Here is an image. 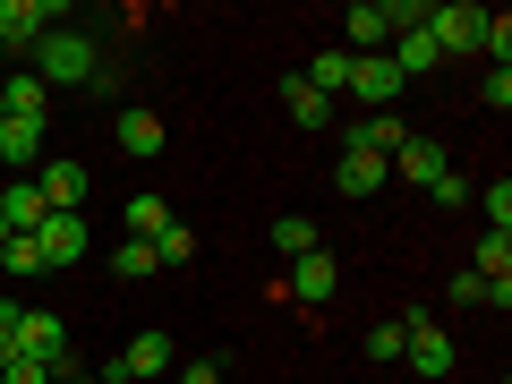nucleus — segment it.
<instances>
[{"label":"nucleus","mask_w":512,"mask_h":384,"mask_svg":"<svg viewBox=\"0 0 512 384\" xmlns=\"http://www.w3.org/2000/svg\"><path fill=\"white\" fill-rule=\"evenodd\" d=\"M94 69H103V60H94V35H77V26L35 35V77H43V86H86Z\"/></svg>","instance_id":"nucleus-1"},{"label":"nucleus","mask_w":512,"mask_h":384,"mask_svg":"<svg viewBox=\"0 0 512 384\" xmlns=\"http://www.w3.org/2000/svg\"><path fill=\"white\" fill-rule=\"evenodd\" d=\"M487 18L495 9H478V0H444V9H427V35H436V52H487Z\"/></svg>","instance_id":"nucleus-2"},{"label":"nucleus","mask_w":512,"mask_h":384,"mask_svg":"<svg viewBox=\"0 0 512 384\" xmlns=\"http://www.w3.org/2000/svg\"><path fill=\"white\" fill-rule=\"evenodd\" d=\"M171 367H180L171 333H137V342H128L111 367H94V384H146V376H171Z\"/></svg>","instance_id":"nucleus-3"},{"label":"nucleus","mask_w":512,"mask_h":384,"mask_svg":"<svg viewBox=\"0 0 512 384\" xmlns=\"http://www.w3.org/2000/svg\"><path fill=\"white\" fill-rule=\"evenodd\" d=\"M402 367H419V376H453V333H444L427 308L402 316Z\"/></svg>","instance_id":"nucleus-4"},{"label":"nucleus","mask_w":512,"mask_h":384,"mask_svg":"<svg viewBox=\"0 0 512 384\" xmlns=\"http://www.w3.org/2000/svg\"><path fill=\"white\" fill-rule=\"evenodd\" d=\"M384 171H393V180H410V188H436L444 171H453V154H444L436 137H419V128H410V137H402V154H393Z\"/></svg>","instance_id":"nucleus-5"},{"label":"nucleus","mask_w":512,"mask_h":384,"mask_svg":"<svg viewBox=\"0 0 512 384\" xmlns=\"http://www.w3.org/2000/svg\"><path fill=\"white\" fill-rule=\"evenodd\" d=\"M350 43H342V52L350 60H367V52H393V9H384V0H350Z\"/></svg>","instance_id":"nucleus-6"},{"label":"nucleus","mask_w":512,"mask_h":384,"mask_svg":"<svg viewBox=\"0 0 512 384\" xmlns=\"http://www.w3.org/2000/svg\"><path fill=\"white\" fill-rule=\"evenodd\" d=\"M69 325H60V316L52 308H26V325H18V359H43V367H52V359H69Z\"/></svg>","instance_id":"nucleus-7"},{"label":"nucleus","mask_w":512,"mask_h":384,"mask_svg":"<svg viewBox=\"0 0 512 384\" xmlns=\"http://www.w3.org/2000/svg\"><path fill=\"white\" fill-rule=\"evenodd\" d=\"M111 137H120V154H137V163H154V154H163V111H146V103H128L120 120H111Z\"/></svg>","instance_id":"nucleus-8"},{"label":"nucleus","mask_w":512,"mask_h":384,"mask_svg":"<svg viewBox=\"0 0 512 384\" xmlns=\"http://www.w3.org/2000/svg\"><path fill=\"white\" fill-rule=\"evenodd\" d=\"M0 222H9V231H43V222H52V205H43L35 171H18V180H0Z\"/></svg>","instance_id":"nucleus-9"},{"label":"nucleus","mask_w":512,"mask_h":384,"mask_svg":"<svg viewBox=\"0 0 512 384\" xmlns=\"http://www.w3.org/2000/svg\"><path fill=\"white\" fill-rule=\"evenodd\" d=\"M350 94H359L367 111H393V103H402V77H393V60H384V52L350 60Z\"/></svg>","instance_id":"nucleus-10"},{"label":"nucleus","mask_w":512,"mask_h":384,"mask_svg":"<svg viewBox=\"0 0 512 384\" xmlns=\"http://www.w3.org/2000/svg\"><path fill=\"white\" fill-rule=\"evenodd\" d=\"M35 188H43V205H52V214H86V163H43Z\"/></svg>","instance_id":"nucleus-11"},{"label":"nucleus","mask_w":512,"mask_h":384,"mask_svg":"<svg viewBox=\"0 0 512 384\" xmlns=\"http://www.w3.org/2000/svg\"><path fill=\"white\" fill-rule=\"evenodd\" d=\"M35 248H43L52 274H60V265H77V256H86V214H52V222L35 231Z\"/></svg>","instance_id":"nucleus-12"},{"label":"nucleus","mask_w":512,"mask_h":384,"mask_svg":"<svg viewBox=\"0 0 512 384\" xmlns=\"http://www.w3.org/2000/svg\"><path fill=\"white\" fill-rule=\"evenodd\" d=\"M384 180H393V171H384V163H376L367 146H342V163H333V188H342L350 205H359V197H376Z\"/></svg>","instance_id":"nucleus-13"},{"label":"nucleus","mask_w":512,"mask_h":384,"mask_svg":"<svg viewBox=\"0 0 512 384\" xmlns=\"http://www.w3.org/2000/svg\"><path fill=\"white\" fill-rule=\"evenodd\" d=\"M333 282H342V265H333L325 248H316V256H291V282H282V299H333Z\"/></svg>","instance_id":"nucleus-14"},{"label":"nucleus","mask_w":512,"mask_h":384,"mask_svg":"<svg viewBox=\"0 0 512 384\" xmlns=\"http://www.w3.org/2000/svg\"><path fill=\"white\" fill-rule=\"evenodd\" d=\"M0 163H9V180H18L26 163H43V120H18V111H9V120H0Z\"/></svg>","instance_id":"nucleus-15"},{"label":"nucleus","mask_w":512,"mask_h":384,"mask_svg":"<svg viewBox=\"0 0 512 384\" xmlns=\"http://www.w3.org/2000/svg\"><path fill=\"white\" fill-rule=\"evenodd\" d=\"M402 137H410V128L393 120V111H367V120H359V137H350V146H367V154H376V163H393V154H402Z\"/></svg>","instance_id":"nucleus-16"},{"label":"nucleus","mask_w":512,"mask_h":384,"mask_svg":"<svg viewBox=\"0 0 512 384\" xmlns=\"http://www.w3.org/2000/svg\"><path fill=\"white\" fill-rule=\"evenodd\" d=\"M0 103L18 111V120H43V103H52V86H43L35 69H18V77H0Z\"/></svg>","instance_id":"nucleus-17"},{"label":"nucleus","mask_w":512,"mask_h":384,"mask_svg":"<svg viewBox=\"0 0 512 384\" xmlns=\"http://www.w3.org/2000/svg\"><path fill=\"white\" fill-rule=\"evenodd\" d=\"M470 274L487 282V291H495V282H512V231H487V239H478V256H470Z\"/></svg>","instance_id":"nucleus-18"},{"label":"nucleus","mask_w":512,"mask_h":384,"mask_svg":"<svg viewBox=\"0 0 512 384\" xmlns=\"http://www.w3.org/2000/svg\"><path fill=\"white\" fill-rule=\"evenodd\" d=\"M0 274H9V282L52 274V265H43V248H35V231H9V248H0Z\"/></svg>","instance_id":"nucleus-19"},{"label":"nucleus","mask_w":512,"mask_h":384,"mask_svg":"<svg viewBox=\"0 0 512 384\" xmlns=\"http://www.w3.org/2000/svg\"><path fill=\"white\" fill-rule=\"evenodd\" d=\"M282 103H291V128H325V120H333V103L308 86V77H291V86H282Z\"/></svg>","instance_id":"nucleus-20"},{"label":"nucleus","mask_w":512,"mask_h":384,"mask_svg":"<svg viewBox=\"0 0 512 384\" xmlns=\"http://www.w3.org/2000/svg\"><path fill=\"white\" fill-rule=\"evenodd\" d=\"M154 231H171V205L154 197V188H137V197H128V239H154Z\"/></svg>","instance_id":"nucleus-21"},{"label":"nucleus","mask_w":512,"mask_h":384,"mask_svg":"<svg viewBox=\"0 0 512 384\" xmlns=\"http://www.w3.org/2000/svg\"><path fill=\"white\" fill-rule=\"evenodd\" d=\"M274 248H282V256H316V248H325V231H316L308 214H282V222H274Z\"/></svg>","instance_id":"nucleus-22"},{"label":"nucleus","mask_w":512,"mask_h":384,"mask_svg":"<svg viewBox=\"0 0 512 384\" xmlns=\"http://www.w3.org/2000/svg\"><path fill=\"white\" fill-rule=\"evenodd\" d=\"M308 86L325 94V103H333V94H350V52H316L308 60Z\"/></svg>","instance_id":"nucleus-23"},{"label":"nucleus","mask_w":512,"mask_h":384,"mask_svg":"<svg viewBox=\"0 0 512 384\" xmlns=\"http://www.w3.org/2000/svg\"><path fill=\"white\" fill-rule=\"evenodd\" d=\"M111 274H120V282H146L154 274V239H120V248H111Z\"/></svg>","instance_id":"nucleus-24"},{"label":"nucleus","mask_w":512,"mask_h":384,"mask_svg":"<svg viewBox=\"0 0 512 384\" xmlns=\"http://www.w3.org/2000/svg\"><path fill=\"white\" fill-rule=\"evenodd\" d=\"M154 265H197V231H188V222L154 231Z\"/></svg>","instance_id":"nucleus-25"},{"label":"nucleus","mask_w":512,"mask_h":384,"mask_svg":"<svg viewBox=\"0 0 512 384\" xmlns=\"http://www.w3.org/2000/svg\"><path fill=\"white\" fill-rule=\"evenodd\" d=\"M367 359H376V367H393V359H402V316L367 325Z\"/></svg>","instance_id":"nucleus-26"},{"label":"nucleus","mask_w":512,"mask_h":384,"mask_svg":"<svg viewBox=\"0 0 512 384\" xmlns=\"http://www.w3.org/2000/svg\"><path fill=\"white\" fill-rule=\"evenodd\" d=\"M0 384H52L43 359H18V350H0Z\"/></svg>","instance_id":"nucleus-27"},{"label":"nucleus","mask_w":512,"mask_h":384,"mask_svg":"<svg viewBox=\"0 0 512 384\" xmlns=\"http://www.w3.org/2000/svg\"><path fill=\"white\" fill-rule=\"evenodd\" d=\"M487 231H512V180H504V171L487 180Z\"/></svg>","instance_id":"nucleus-28"},{"label":"nucleus","mask_w":512,"mask_h":384,"mask_svg":"<svg viewBox=\"0 0 512 384\" xmlns=\"http://www.w3.org/2000/svg\"><path fill=\"white\" fill-rule=\"evenodd\" d=\"M222 367H231L222 350H214V359H180V384H222Z\"/></svg>","instance_id":"nucleus-29"},{"label":"nucleus","mask_w":512,"mask_h":384,"mask_svg":"<svg viewBox=\"0 0 512 384\" xmlns=\"http://www.w3.org/2000/svg\"><path fill=\"white\" fill-rule=\"evenodd\" d=\"M487 60H495V69L512 60V18H487Z\"/></svg>","instance_id":"nucleus-30"},{"label":"nucleus","mask_w":512,"mask_h":384,"mask_svg":"<svg viewBox=\"0 0 512 384\" xmlns=\"http://www.w3.org/2000/svg\"><path fill=\"white\" fill-rule=\"evenodd\" d=\"M478 94H487V111H512V69H487V86H478Z\"/></svg>","instance_id":"nucleus-31"},{"label":"nucleus","mask_w":512,"mask_h":384,"mask_svg":"<svg viewBox=\"0 0 512 384\" xmlns=\"http://www.w3.org/2000/svg\"><path fill=\"white\" fill-rule=\"evenodd\" d=\"M427 197H436V205H470V180H461V171H444V180L427 188Z\"/></svg>","instance_id":"nucleus-32"},{"label":"nucleus","mask_w":512,"mask_h":384,"mask_svg":"<svg viewBox=\"0 0 512 384\" xmlns=\"http://www.w3.org/2000/svg\"><path fill=\"white\" fill-rule=\"evenodd\" d=\"M453 308H487V282H478V274H453Z\"/></svg>","instance_id":"nucleus-33"},{"label":"nucleus","mask_w":512,"mask_h":384,"mask_svg":"<svg viewBox=\"0 0 512 384\" xmlns=\"http://www.w3.org/2000/svg\"><path fill=\"white\" fill-rule=\"evenodd\" d=\"M18 325H26V308H18V299H0V350H18Z\"/></svg>","instance_id":"nucleus-34"},{"label":"nucleus","mask_w":512,"mask_h":384,"mask_svg":"<svg viewBox=\"0 0 512 384\" xmlns=\"http://www.w3.org/2000/svg\"><path fill=\"white\" fill-rule=\"evenodd\" d=\"M0 248H9V222H0Z\"/></svg>","instance_id":"nucleus-35"},{"label":"nucleus","mask_w":512,"mask_h":384,"mask_svg":"<svg viewBox=\"0 0 512 384\" xmlns=\"http://www.w3.org/2000/svg\"><path fill=\"white\" fill-rule=\"evenodd\" d=\"M0 120H9V103H0Z\"/></svg>","instance_id":"nucleus-36"}]
</instances>
